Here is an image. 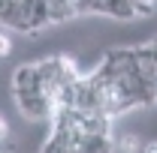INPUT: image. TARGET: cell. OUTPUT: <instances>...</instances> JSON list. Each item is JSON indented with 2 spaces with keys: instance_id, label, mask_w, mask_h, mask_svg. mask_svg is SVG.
<instances>
[{
  "instance_id": "cell-1",
  "label": "cell",
  "mask_w": 157,
  "mask_h": 153,
  "mask_svg": "<svg viewBox=\"0 0 157 153\" xmlns=\"http://www.w3.org/2000/svg\"><path fill=\"white\" fill-rule=\"evenodd\" d=\"M9 54H12V42L6 33H0V57H9Z\"/></svg>"
},
{
  "instance_id": "cell-2",
  "label": "cell",
  "mask_w": 157,
  "mask_h": 153,
  "mask_svg": "<svg viewBox=\"0 0 157 153\" xmlns=\"http://www.w3.org/2000/svg\"><path fill=\"white\" fill-rule=\"evenodd\" d=\"M9 141V123L3 120V114H0V144H6Z\"/></svg>"
},
{
  "instance_id": "cell-3",
  "label": "cell",
  "mask_w": 157,
  "mask_h": 153,
  "mask_svg": "<svg viewBox=\"0 0 157 153\" xmlns=\"http://www.w3.org/2000/svg\"><path fill=\"white\" fill-rule=\"evenodd\" d=\"M148 45H151V54H154V60H157V36L151 39V42H148Z\"/></svg>"
},
{
  "instance_id": "cell-4",
  "label": "cell",
  "mask_w": 157,
  "mask_h": 153,
  "mask_svg": "<svg viewBox=\"0 0 157 153\" xmlns=\"http://www.w3.org/2000/svg\"><path fill=\"white\" fill-rule=\"evenodd\" d=\"M154 96H157V75H154Z\"/></svg>"
}]
</instances>
